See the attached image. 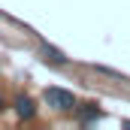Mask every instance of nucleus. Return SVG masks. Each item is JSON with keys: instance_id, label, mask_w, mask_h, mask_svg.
<instances>
[{"instance_id": "obj_1", "label": "nucleus", "mask_w": 130, "mask_h": 130, "mask_svg": "<svg viewBox=\"0 0 130 130\" xmlns=\"http://www.w3.org/2000/svg\"><path fill=\"white\" fill-rule=\"evenodd\" d=\"M42 100H45V106H52L55 112H73V109H76V94L67 91V88H58V85H48V88L42 91Z\"/></svg>"}, {"instance_id": "obj_2", "label": "nucleus", "mask_w": 130, "mask_h": 130, "mask_svg": "<svg viewBox=\"0 0 130 130\" xmlns=\"http://www.w3.org/2000/svg\"><path fill=\"white\" fill-rule=\"evenodd\" d=\"M73 112H76V121L85 124V127H88V124H97L100 118H103V109H100L97 103H76Z\"/></svg>"}, {"instance_id": "obj_3", "label": "nucleus", "mask_w": 130, "mask_h": 130, "mask_svg": "<svg viewBox=\"0 0 130 130\" xmlns=\"http://www.w3.org/2000/svg\"><path fill=\"white\" fill-rule=\"evenodd\" d=\"M12 109H15V115L21 121H33L36 118V100L27 97V94H18V97L12 100Z\"/></svg>"}, {"instance_id": "obj_4", "label": "nucleus", "mask_w": 130, "mask_h": 130, "mask_svg": "<svg viewBox=\"0 0 130 130\" xmlns=\"http://www.w3.org/2000/svg\"><path fill=\"white\" fill-rule=\"evenodd\" d=\"M39 55H42V61H48V64H55V67H64V64H70V58H67L61 48H55L52 42H39Z\"/></svg>"}, {"instance_id": "obj_5", "label": "nucleus", "mask_w": 130, "mask_h": 130, "mask_svg": "<svg viewBox=\"0 0 130 130\" xmlns=\"http://www.w3.org/2000/svg\"><path fill=\"white\" fill-rule=\"evenodd\" d=\"M3 109H6V103H3V97H0V112H3Z\"/></svg>"}, {"instance_id": "obj_6", "label": "nucleus", "mask_w": 130, "mask_h": 130, "mask_svg": "<svg viewBox=\"0 0 130 130\" xmlns=\"http://www.w3.org/2000/svg\"><path fill=\"white\" fill-rule=\"evenodd\" d=\"M124 127H130V121H124Z\"/></svg>"}]
</instances>
